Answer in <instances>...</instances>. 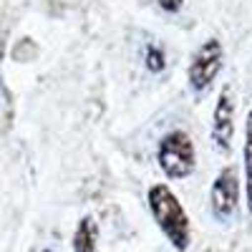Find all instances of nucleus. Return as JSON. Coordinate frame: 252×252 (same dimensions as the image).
I'll return each mask as SVG.
<instances>
[{
	"label": "nucleus",
	"mask_w": 252,
	"mask_h": 252,
	"mask_svg": "<svg viewBox=\"0 0 252 252\" xmlns=\"http://www.w3.org/2000/svg\"><path fill=\"white\" fill-rule=\"evenodd\" d=\"M146 204H149V212L157 227L161 229V235L169 240V245L177 252H187L189 242H192V222H189L179 197L169 189V184H152L146 192Z\"/></svg>",
	"instance_id": "obj_1"
},
{
	"label": "nucleus",
	"mask_w": 252,
	"mask_h": 252,
	"mask_svg": "<svg viewBox=\"0 0 252 252\" xmlns=\"http://www.w3.org/2000/svg\"><path fill=\"white\" fill-rule=\"evenodd\" d=\"M157 164L166 179L179 182L192 177L197 169V152L192 136L182 129L166 131L157 144Z\"/></svg>",
	"instance_id": "obj_2"
},
{
	"label": "nucleus",
	"mask_w": 252,
	"mask_h": 252,
	"mask_svg": "<svg viewBox=\"0 0 252 252\" xmlns=\"http://www.w3.org/2000/svg\"><path fill=\"white\" fill-rule=\"evenodd\" d=\"M222 66H224L222 40L220 38H207L204 43L194 51L192 61H189V68H187L189 89H192L194 94H204L215 83V78L220 76Z\"/></svg>",
	"instance_id": "obj_3"
},
{
	"label": "nucleus",
	"mask_w": 252,
	"mask_h": 252,
	"mask_svg": "<svg viewBox=\"0 0 252 252\" xmlns=\"http://www.w3.org/2000/svg\"><path fill=\"white\" fill-rule=\"evenodd\" d=\"M237 204H240V174H237V166L227 164L212 182L209 207H212V215L220 222H229L237 212Z\"/></svg>",
	"instance_id": "obj_4"
},
{
	"label": "nucleus",
	"mask_w": 252,
	"mask_h": 252,
	"mask_svg": "<svg viewBox=\"0 0 252 252\" xmlns=\"http://www.w3.org/2000/svg\"><path fill=\"white\" fill-rule=\"evenodd\" d=\"M235 116H237V101L235 91L229 83L220 89L217 101H215V111H212V144L222 154L232 149L235 141Z\"/></svg>",
	"instance_id": "obj_5"
},
{
	"label": "nucleus",
	"mask_w": 252,
	"mask_h": 252,
	"mask_svg": "<svg viewBox=\"0 0 252 252\" xmlns=\"http://www.w3.org/2000/svg\"><path fill=\"white\" fill-rule=\"evenodd\" d=\"M98 245V222L94 215H83L81 222L76 224L71 252H96Z\"/></svg>",
	"instance_id": "obj_6"
},
{
	"label": "nucleus",
	"mask_w": 252,
	"mask_h": 252,
	"mask_svg": "<svg viewBox=\"0 0 252 252\" xmlns=\"http://www.w3.org/2000/svg\"><path fill=\"white\" fill-rule=\"evenodd\" d=\"M242 166H245V194L247 212L252 215V109L245 116V146H242Z\"/></svg>",
	"instance_id": "obj_7"
},
{
	"label": "nucleus",
	"mask_w": 252,
	"mask_h": 252,
	"mask_svg": "<svg viewBox=\"0 0 252 252\" xmlns=\"http://www.w3.org/2000/svg\"><path fill=\"white\" fill-rule=\"evenodd\" d=\"M144 61H146V68H149L152 73H161V71H164V66H166L164 53H161V48H159V46H149V48H146Z\"/></svg>",
	"instance_id": "obj_8"
},
{
	"label": "nucleus",
	"mask_w": 252,
	"mask_h": 252,
	"mask_svg": "<svg viewBox=\"0 0 252 252\" xmlns=\"http://www.w3.org/2000/svg\"><path fill=\"white\" fill-rule=\"evenodd\" d=\"M184 5V0H159V8L164 13H179Z\"/></svg>",
	"instance_id": "obj_9"
},
{
	"label": "nucleus",
	"mask_w": 252,
	"mask_h": 252,
	"mask_svg": "<svg viewBox=\"0 0 252 252\" xmlns=\"http://www.w3.org/2000/svg\"><path fill=\"white\" fill-rule=\"evenodd\" d=\"M0 106H3V86H0Z\"/></svg>",
	"instance_id": "obj_10"
},
{
	"label": "nucleus",
	"mask_w": 252,
	"mask_h": 252,
	"mask_svg": "<svg viewBox=\"0 0 252 252\" xmlns=\"http://www.w3.org/2000/svg\"><path fill=\"white\" fill-rule=\"evenodd\" d=\"M40 252H53V250H40Z\"/></svg>",
	"instance_id": "obj_11"
}]
</instances>
